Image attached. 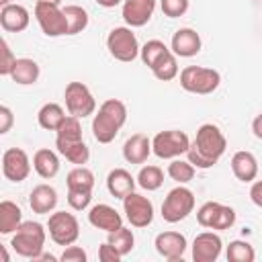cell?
<instances>
[{"label":"cell","instance_id":"6da1fadb","mask_svg":"<svg viewBox=\"0 0 262 262\" xmlns=\"http://www.w3.org/2000/svg\"><path fill=\"white\" fill-rule=\"evenodd\" d=\"M225 147H227V139L221 133V129L213 123H205L196 129V135L186 151V160L194 168L207 170L219 162V158L225 154Z\"/></svg>","mask_w":262,"mask_h":262},{"label":"cell","instance_id":"7a4b0ae2","mask_svg":"<svg viewBox=\"0 0 262 262\" xmlns=\"http://www.w3.org/2000/svg\"><path fill=\"white\" fill-rule=\"evenodd\" d=\"M45 237H47V231L39 221H23L12 235L10 246L18 256L37 260L43 254Z\"/></svg>","mask_w":262,"mask_h":262},{"label":"cell","instance_id":"3957f363","mask_svg":"<svg viewBox=\"0 0 262 262\" xmlns=\"http://www.w3.org/2000/svg\"><path fill=\"white\" fill-rule=\"evenodd\" d=\"M221 76L213 68L186 66L180 72V86L190 94H211L219 88Z\"/></svg>","mask_w":262,"mask_h":262},{"label":"cell","instance_id":"277c9868","mask_svg":"<svg viewBox=\"0 0 262 262\" xmlns=\"http://www.w3.org/2000/svg\"><path fill=\"white\" fill-rule=\"evenodd\" d=\"M192 209H194V194L190 188L180 184L166 194L162 203V219L166 223H178L186 219L192 213Z\"/></svg>","mask_w":262,"mask_h":262},{"label":"cell","instance_id":"5b68a950","mask_svg":"<svg viewBox=\"0 0 262 262\" xmlns=\"http://www.w3.org/2000/svg\"><path fill=\"white\" fill-rule=\"evenodd\" d=\"M106 49L117 61H133L139 55V43L131 27H115L106 37Z\"/></svg>","mask_w":262,"mask_h":262},{"label":"cell","instance_id":"8992f818","mask_svg":"<svg viewBox=\"0 0 262 262\" xmlns=\"http://www.w3.org/2000/svg\"><path fill=\"white\" fill-rule=\"evenodd\" d=\"M190 147V139L184 131L178 129H168V131H160L154 135L151 139V151L162 158V160H174L180 158L182 154H186Z\"/></svg>","mask_w":262,"mask_h":262},{"label":"cell","instance_id":"52a82bcc","mask_svg":"<svg viewBox=\"0 0 262 262\" xmlns=\"http://www.w3.org/2000/svg\"><path fill=\"white\" fill-rule=\"evenodd\" d=\"M47 229H49V237L57 244V246H72L78 235H80V225L76 215L66 213V211H55L49 215L47 221Z\"/></svg>","mask_w":262,"mask_h":262},{"label":"cell","instance_id":"ba28073f","mask_svg":"<svg viewBox=\"0 0 262 262\" xmlns=\"http://www.w3.org/2000/svg\"><path fill=\"white\" fill-rule=\"evenodd\" d=\"M35 18L47 37H61L68 35V18L63 14V8L57 4L47 2H35Z\"/></svg>","mask_w":262,"mask_h":262},{"label":"cell","instance_id":"9c48e42d","mask_svg":"<svg viewBox=\"0 0 262 262\" xmlns=\"http://www.w3.org/2000/svg\"><path fill=\"white\" fill-rule=\"evenodd\" d=\"M63 98H66L68 113L74 115V117H78V119L90 117L96 111V100H94L92 92L88 90V86L82 84V82H70L66 86Z\"/></svg>","mask_w":262,"mask_h":262},{"label":"cell","instance_id":"30bf717a","mask_svg":"<svg viewBox=\"0 0 262 262\" xmlns=\"http://www.w3.org/2000/svg\"><path fill=\"white\" fill-rule=\"evenodd\" d=\"M123 211L127 221L133 227H147L154 221V205L147 196L139 194V192H129L123 199Z\"/></svg>","mask_w":262,"mask_h":262},{"label":"cell","instance_id":"8fae6325","mask_svg":"<svg viewBox=\"0 0 262 262\" xmlns=\"http://www.w3.org/2000/svg\"><path fill=\"white\" fill-rule=\"evenodd\" d=\"M2 174L10 182H23L31 174V160L25 149L8 147L2 154Z\"/></svg>","mask_w":262,"mask_h":262},{"label":"cell","instance_id":"7c38bea8","mask_svg":"<svg viewBox=\"0 0 262 262\" xmlns=\"http://www.w3.org/2000/svg\"><path fill=\"white\" fill-rule=\"evenodd\" d=\"M223 242L213 231H203L192 242V260L194 262H215L221 256Z\"/></svg>","mask_w":262,"mask_h":262},{"label":"cell","instance_id":"4fadbf2b","mask_svg":"<svg viewBox=\"0 0 262 262\" xmlns=\"http://www.w3.org/2000/svg\"><path fill=\"white\" fill-rule=\"evenodd\" d=\"M88 221H90L92 227L102 229V231H106V233L117 231L119 227H123V217H121V213H119L115 207L106 205V203H98V205L90 207V211H88Z\"/></svg>","mask_w":262,"mask_h":262},{"label":"cell","instance_id":"5bb4252c","mask_svg":"<svg viewBox=\"0 0 262 262\" xmlns=\"http://www.w3.org/2000/svg\"><path fill=\"white\" fill-rule=\"evenodd\" d=\"M201 35L190 27H182L172 35L170 49L176 57H194L201 51Z\"/></svg>","mask_w":262,"mask_h":262},{"label":"cell","instance_id":"9a60e30c","mask_svg":"<svg viewBox=\"0 0 262 262\" xmlns=\"http://www.w3.org/2000/svg\"><path fill=\"white\" fill-rule=\"evenodd\" d=\"M154 246H156V252L162 258L174 262V260L182 258V254L186 250V237L178 231H162V233L156 235Z\"/></svg>","mask_w":262,"mask_h":262},{"label":"cell","instance_id":"2e32d148","mask_svg":"<svg viewBox=\"0 0 262 262\" xmlns=\"http://www.w3.org/2000/svg\"><path fill=\"white\" fill-rule=\"evenodd\" d=\"M156 10V0H123V18L127 27H143Z\"/></svg>","mask_w":262,"mask_h":262},{"label":"cell","instance_id":"e0dca14e","mask_svg":"<svg viewBox=\"0 0 262 262\" xmlns=\"http://www.w3.org/2000/svg\"><path fill=\"white\" fill-rule=\"evenodd\" d=\"M31 14L23 4H6L0 8V25L8 33H20L29 27Z\"/></svg>","mask_w":262,"mask_h":262},{"label":"cell","instance_id":"ac0fdd59","mask_svg":"<svg viewBox=\"0 0 262 262\" xmlns=\"http://www.w3.org/2000/svg\"><path fill=\"white\" fill-rule=\"evenodd\" d=\"M121 127L123 125L113 115H108L102 108H98V113L92 119V135H94V139L98 143H111L117 137V133H119Z\"/></svg>","mask_w":262,"mask_h":262},{"label":"cell","instance_id":"d6986e66","mask_svg":"<svg viewBox=\"0 0 262 262\" xmlns=\"http://www.w3.org/2000/svg\"><path fill=\"white\" fill-rule=\"evenodd\" d=\"M231 172L239 182H252L258 176V160L252 151L239 149L231 156Z\"/></svg>","mask_w":262,"mask_h":262},{"label":"cell","instance_id":"ffe728a7","mask_svg":"<svg viewBox=\"0 0 262 262\" xmlns=\"http://www.w3.org/2000/svg\"><path fill=\"white\" fill-rule=\"evenodd\" d=\"M57 205V190L49 184H37L29 194V207L37 215H47Z\"/></svg>","mask_w":262,"mask_h":262},{"label":"cell","instance_id":"44dd1931","mask_svg":"<svg viewBox=\"0 0 262 262\" xmlns=\"http://www.w3.org/2000/svg\"><path fill=\"white\" fill-rule=\"evenodd\" d=\"M149 154H151V139L143 133H135L123 143V158L129 164H143L149 158Z\"/></svg>","mask_w":262,"mask_h":262},{"label":"cell","instance_id":"7402d4cb","mask_svg":"<svg viewBox=\"0 0 262 262\" xmlns=\"http://www.w3.org/2000/svg\"><path fill=\"white\" fill-rule=\"evenodd\" d=\"M135 184H137V178H133L131 172H127L125 168H115L106 176V188H108V192L115 199H121V201L129 192L135 190Z\"/></svg>","mask_w":262,"mask_h":262},{"label":"cell","instance_id":"603a6c76","mask_svg":"<svg viewBox=\"0 0 262 262\" xmlns=\"http://www.w3.org/2000/svg\"><path fill=\"white\" fill-rule=\"evenodd\" d=\"M55 147H57V151H59L70 164L84 166V164L90 160V149H88V145L84 143V139H78V141L55 139Z\"/></svg>","mask_w":262,"mask_h":262},{"label":"cell","instance_id":"cb8c5ba5","mask_svg":"<svg viewBox=\"0 0 262 262\" xmlns=\"http://www.w3.org/2000/svg\"><path fill=\"white\" fill-rule=\"evenodd\" d=\"M39 74H41V70H39V63L35 59L16 57L14 68L10 72V78H12V82H16L20 86H29V84H35L39 80Z\"/></svg>","mask_w":262,"mask_h":262},{"label":"cell","instance_id":"d4e9b609","mask_svg":"<svg viewBox=\"0 0 262 262\" xmlns=\"http://www.w3.org/2000/svg\"><path fill=\"white\" fill-rule=\"evenodd\" d=\"M33 168L41 178H53L59 172V158L53 149L41 147L33 156Z\"/></svg>","mask_w":262,"mask_h":262},{"label":"cell","instance_id":"484cf974","mask_svg":"<svg viewBox=\"0 0 262 262\" xmlns=\"http://www.w3.org/2000/svg\"><path fill=\"white\" fill-rule=\"evenodd\" d=\"M20 223H23L20 207L16 203H12V201H2L0 203V233L2 235L14 233Z\"/></svg>","mask_w":262,"mask_h":262},{"label":"cell","instance_id":"4316f807","mask_svg":"<svg viewBox=\"0 0 262 262\" xmlns=\"http://www.w3.org/2000/svg\"><path fill=\"white\" fill-rule=\"evenodd\" d=\"M63 119H66V113H63V108H61L57 102H47V104H43V106L39 108V113H37L39 125H41L43 129H47V131H57L59 125L63 123Z\"/></svg>","mask_w":262,"mask_h":262},{"label":"cell","instance_id":"83f0119b","mask_svg":"<svg viewBox=\"0 0 262 262\" xmlns=\"http://www.w3.org/2000/svg\"><path fill=\"white\" fill-rule=\"evenodd\" d=\"M66 184L72 190H92L94 188V174L86 166H76L74 170L68 172Z\"/></svg>","mask_w":262,"mask_h":262},{"label":"cell","instance_id":"f1b7e54d","mask_svg":"<svg viewBox=\"0 0 262 262\" xmlns=\"http://www.w3.org/2000/svg\"><path fill=\"white\" fill-rule=\"evenodd\" d=\"M151 72L162 82H170V80H174L178 76V61H176V55L172 53V49L156 61V66L151 68Z\"/></svg>","mask_w":262,"mask_h":262},{"label":"cell","instance_id":"f546056e","mask_svg":"<svg viewBox=\"0 0 262 262\" xmlns=\"http://www.w3.org/2000/svg\"><path fill=\"white\" fill-rule=\"evenodd\" d=\"M63 14L68 18V35H78L88 27V12L82 6L70 4L63 8Z\"/></svg>","mask_w":262,"mask_h":262},{"label":"cell","instance_id":"4dcf8cb0","mask_svg":"<svg viewBox=\"0 0 262 262\" xmlns=\"http://www.w3.org/2000/svg\"><path fill=\"white\" fill-rule=\"evenodd\" d=\"M225 256L229 262H254L256 258V252L252 248L250 242L246 239H233L229 242L227 250H225Z\"/></svg>","mask_w":262,"mask_h":262},{"label":"cell","instance_id":"1f68e13d","mask_svg":"<svg viewBox=\"0 0 262 262\" xmlns=\"http://www.w3.org/2000/svg\"><path fill=\"white\" fill-rule=\"evenodd\" d=\"M170 49L166 47V43L164 41H160V39H149L147 43H143V47L139 49V57H141V61L151 70L154 66H156V61L162 57V55H166Z\"/></svg>","mask_w":262,"mask_h":262},{"label":"cell","instance_id":"d6a6232c","mask_svg":"<svg viewBox=\"0 0 262 262\" xmlns=\"http://www.w3.org/2000/svg\"><path fill=\"white\" fill-rule=\"evenodd\" d=\"M194 166L188 162V160H180V158H174L170 164H168V176L178 182V184H186L194 178Z\"/></svg>","mask_w":262,"mask_h":262},{"label":"cell","instance_id":"836d02e7","mask_svg":"<svg viewBox=\"0 0 262 262\" xmlns=\"http://www.w3.org/2000/svg\"><path fill=\"white\" fill-rule=\"evenodd\" d=\"M137 184L143 190H158L164 184V172L160 166H143L137 174Z\"/></svg>","mask_w":262,"mask_h":262},{"label":"cell","instance_id":"e575fe53","mask_svg":"<svg viewBox=\"0 0 262 262\" xmlns=\"http://www.w3.org/2000/svg\"><path fill=\"white\" fill-rule=\"evenodd\" d=\"M121 256H127L131 250H133V246H135V235H133V231L131 229H127V227H119L117 231H111L108 233V239H106Z\"/></svg>","mask_w":262,"mask_h":262},{"label":"cell","instance_id":"d590c367","mask_svg":"<svg viewBox=\"0 0 262 262\" xmlns=\"http://www.w3.org/2000/svg\"><path fill=\"white\" fill-rule=\"evenodd\" d=\"M55 139H66V141H78L82 139V125H80V119L70 115L63 119V123L59 125V129L55 131Z\"/></svg>","mask_w":262,"mask_h":262},{"label":"cell","instance_id":"8d00e7d4","mask_svg":"<svg viewBox=\"0 0 262 262\" xmlns=\"http://www.w3.org/2000/svg\"><path fill=\"white\" fill-rule=\"evenodd\" d=\"M233 223H235V211H233L229 205H221L219 211H217V215H215V219H213V223H211V229H215V231H225V229H229Z\"/></svg>","mask_w":262,"mask_h":262},{"label":"cell","instance_id":"74e56055","mask_svg":"<svg viewBox=\"0 0 262 262\" xmlns=\"http://www.w3.org/2000/svg\"><path fill=\"white\" fill-rule=\"evenodd\" d=\"M219 207H221V203H215V201H207L205 205H201L199 211H196V221H199V225L211 229V223H213V219H215Z\"/></svg>","mask_w":262,"mask_h":262},{"label":"cell","instance_id":"f35d334b","mask_svg":"<svg viewBox=\"0 0 262 262\" xmlns=\"http://www.w3.org/2000/svg\"><path fill=\"white\" fill-rule=\"evenodd\" d=\"M90 201H92V190H72V188H68V205L74 211L88 209Z\"/></svg>","mask_w":262,"mask_h":262},{"label":"cell","instance_id":"ab89813d","mask_svg":"<svg viewBox=\"0 0 262 262\" xmlns=\"http://www.w3.org/2000/svg\"><path fill=\"white\" fill-rule=\"evenodd\" d=\"M160 8L168 18H178L188 10V0H160Z\"/></svg>","mask_w":262,"mask_h":262},{"label":"cell","instance_id":"60d3db41","mask_svg":"<svg viewBox=\"0 0 262 262\" xmlns=\"http://www.w3.org/2000/svg\"><path fill=\"white\" fill-rule=\"evenodd\" d=\"M14 61H16V57H14L12 49L8 47V41L2 39L0 41V74L2 76H10V72L14 68Z\"/></svg>","mask_w":262,"mask_h":262},{"label":"cell","instance_id":"b9f144b4","mask_svg":"<svg viewBox=\"0 0 262 262\" xmlns=\"http://www.w3.org/2000/svg\"><path fill=\"white\" fill-rule=\"evenodd\" d=\"M86 258L88 256L80 246H66V250L59 256L61 262H86Z\"/></svg>","mask_w":262,"mask_h":262},{"label":"cell","instance_id":"7bdbcfd3","mask_svg":"<svg viewBox=\"0 0 262 262\" xmlns=\"http://www.w3.org/2000/svg\"><path fill=\"white\" fill-rule=\"evenodd\" d=\"M98 258H100V262H119L123 256H121L108 242H104V244H100V248H98Z\"/></svg>","mask_w":262,"mask_h":262},{"label":"cell","instance_id":"ee69618b","mask_svg":"<svg viewBox=\"0 0 262 262\" xmlns=\"http://www.w3.org/2000/svg\"><path fill=\"white\" fill-rule=\"evenodd\" d=\"M12 123H14L12 111H10L6 104H2V106H0V133H2V135L8 133L10 127H12Z\"/></svg>","mask_w":262,"mask_h":262},{"label":"cell","instance_id":"f6af8a7d","mask_svg":"<svg viewBox=\"0 0 262 262\" xmlns=\"http://www.w3.org/2000/svg\"><path fill=\"white\" fill-rule=\"evenodd\" d=\"M250 199H252V203H254L256 207L262 209V180H256V182L252 184V188H250Z\"/></svg>","mask_w":262,"mask_h":262},{"label":"cell","instance_id":"bcb514c9","mask_svg":"<svg viewBox=\"0 0 262 262\" xmlns=\"http://www.w3.org/2000/svg\"><path fill=\"white\" fill-rule=\"evenodd\" d=\"M252 133H254L258 139H262V113L252 121Z\"/></svg>","mask_w":262,"mask_h":262},{"label":"cell","instance_id":"7dc6e473","mask_svg":"<svg viewBox=\"0 0 262 262\" xmlns=\"http://www.w3.org/2000/svg\"><path fill=\"white\" fill-rule=\"evenodd\" d=\"M123 0H96V4L98 6H102V8H115L117 4H121Z\"/></svg>","mask_w":262,"mask_h":262},{"label":"cell","instance_id":"c3c4849f","mask_svg":"<svg viewBox=\"0 0 262 262\" xmlns=\"http://www.w3.org/2000/svg\"><path fill=\"white\" fill-rule=\"evenodd\" d=\"M35 2H47V4H57V6H59L61 0H35Z\"/></svg>","mask_w":262,"mask_h":262},{"label":"cell","instance_id":"681fc988","mask_svg":"<svg viewBox=\"0 0 262 262\" xmlns=\"http://www.w3.org/2000/svg\"><path fill=\"white\" fill-rule=\"evenodd\" d=\"M0 4H2V6H6V4H10V0H0Z\"/></svg>","mask_w":262,"mask_h":262},{"label":"cell","instance_id":"f907efd6","mask_svg":"<svg viewBox=\"0 0 262 262\" xmlns=\"http://www.w3.org/2000/svg\"><path fill=\"white\" fill-rule=\"evenodd\" d=\"M260 2H262V0H260Z\"/></svg>","mask_w":262,"mask_h":262}]
</instances>
